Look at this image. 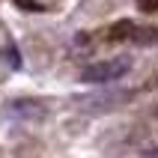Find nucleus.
<instances>
[{"label": "nucleus", "mask_w": 158, "mask_h": 158, "mask_svg": "<svg viewBox=\"0 0 158 158\" xmlns=\"http://www.w3.org/2000/svg\"><path fill=\"white\" fill-rule=\"evenodd\" d=\"M128 57H116V60H105V63H93L81 72L84 84H105V81H116L119 75L128 72Z\"/></svg>", "instance_id": "f257e3e1"}, {"label": "nucleus", "mask_w": 158, "mask_h": 158, "mask_svg": "<svg viewBox=\"0 0 158 158\" xmlns=\"http://www.w3.org/2000/svg\"><path fill=\"white\" fill-rule=\"evenodd\" d=\"M134 30H137V27H134L131 21H116V24L110 27V42H125V39H134Z\"/></svg>", "instance_id": "f03ea898"}, {"label": "nucleus", "mask_w": 158, "mask_h": 158, "mask_svg": "<svg viewBox=\"0 0 158 158\" xmlns=\"http://www.w3.org/2000/svg\"><path fill=\"white\" fill-rule=\"evenodd\" d=\"M134 42H140V45H158V27H140V30H134Z\"/></svg>", "instance_id": "7ed1b4c3"}, {"label": "nucleus", "mask_w": 158, "mask_h": 158, "mask_svg": "<svg viewBox=\"0 0 158 158\" xmlns=\"http://www.w3.org/2000/svg\"><path fill=\"white\" fill-rule=\"evenodd\" d=\"M140 12H158V0H137Z\"/></svg>", "instance_id": "20e7f679"}, {"label": "nucleus", "mask_w": 158, "mask_h": 158, "mask_svg": "<svg viewBox=\"0 0 158 158\" xmlns=\"http://www.w3.org/2000/svg\"><path fill=\"white\" fill-rule=\"evenodd\" d=\"M18 6L21 9H39V3H36V0H15Z\"/></svg>", "instance_id": "39448f33"}, {"label": "nucleus", "mask_w": 158, "mask_h": 158, "mask_svg": "<svg viewBox=\"0 0 158 158\" xmlns=\"http://www.w3.org/2000/svg\"><path fill=\"white\" fill-rule=\"evenodd\" d=\"M146 155H158V146H152V149H146Z\"/></svg>", "instance_id": "423d86ee"}]
</instances>
